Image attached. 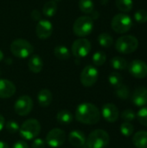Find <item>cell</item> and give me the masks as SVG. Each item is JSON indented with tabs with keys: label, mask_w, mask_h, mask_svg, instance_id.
Here are the masks:
<instances>
[{
	"label": "cell",
	"mask_w": 147,
	"mask_h": 148,
	"mask_svg": "<svg viewBox=\"0 0 147 148\" xmlns=\"http://www.w3.org/2000/svg\"><path fill=\"white\" fill-rule=\"evenodd\" d=\"M56 121L58 123L62 125H68L72 122L73 121V115L68 110H61L58 112L56 115Z\"/></svg>",
	"instance_id": "cell-22"
},
{
	"label": "cell",
	"mask_w": 147,
	"mask_h": 148,
	"mask_svg": "<svg viewBox=\"0 0 147 148\" xmlns=\"http://www.w3.org/2000/svg\"><path fill=\"white\" fill-rule=\"evenodd\" d=\"M4 126H5V120L3 118V116L0 114V131H2L3 129Z\"/></svg>",
	"instance_id": "cell-39"
},
{
	"label": "cell",
	"mask_w": 147,
	"mask_h": 148,
	"mask_svg": "<svg viewBox=\"0 0 147 148\" xmlns=\"http://www.w3.org/2000/svg\"><path fill=\"white\" fill-rule=\"evenodd\" d=\"M4 127H5L6 130H7L10 134H11L19 132V128H20L18 123H17L16 121H13V120H10V121H9L7 123H5V126H4Z\"/></svg>",
	"instance_id": "cell-33"
},
{
	"label": "cell",
	"mask_w": 147,
	"mask_h": 148,
	"mask_svg": "<svg viewBox=\"0 0 147 148\" xmlns=\"http://www.w3.org/2000/svg\"><path fill=\"white\" fill-rule=\"evenodd\" d=\"M133 143L137 148H147V132L139 131L133 137Z\"/></svg>",
	"instance_id": "cell-20"
},
{
	"label": "cell",
	"mask_w": 147,
	"mask_h": 148,
	"mask_svg": "<svg viewBox=\"0 0 147 148\" xmlns=\"http://www.w3.org/2000/svg\"><path fill=\"white\" fill-rule=\"evenodd\" d=\"M98 42L104 48H110L113 44V38L108 33H101L98 36Z\"/></svg>",
	"instance_id": "cell-26"
},
{
	"label": "cell",
	"mask_w": 147,
	"mask_h": 148,
	"mask_svg": "<svg viewBox=\"0 0 147 148\" xmlns=\"http://www.w3.org/2000/svg\"><path fill=\"white\" fill-rule=\"evenodd\" d=\"M3 59V51L0 49V62H1Z\"/></svg>",
	"instance_id": "cell-41"
},
{
	"label": "cell",
	"mask_w": 147,
	"mask_h": 148,
	"mask_svg": "<svg viewBox=\"0 0 147 148\" xmlns=\"http://www.w3.org/2000/svg\"><path fill=\"white\" fill-rule=\"evenodd\" d=\"M133 102L138 107H145L147 105V88L145 87L137 88L132 97Z\"/></svg>",
	"instance_id": "cell-16"
},
{
	"label": "cell",
	"mask_w": 147,
	"mask_h": 148,
	"mask_svg": "<svg viewBox=\"0 0 147 148\" xmlns=\"http://www.w3.org/2000/svg\"><path fill=\"white\" fill-rule=\"evenodd\" d=\"M29 69L35 74L40 73L43 68V62L42 59L38 55H33L30 56L28 62Z\"/></svg>",
	"instance_id": "cell-18"
},
{
	"label": "cell",
	"mask_w": 147,
	"mask_h": 148,
	"mask_svg": "<svg viewBox=\"0 0 147 148\" xmlns=\"http://www.w3.org/2000/svg\"><path fill=\"white\" fill-rule=\"evenodd\" d=\"M134 19L139 23H145L147 22V11L146 10H139L134 14Z\"/></svg>",
	"instance_id": "cell-35"
},
{
	"label": "cell",
	"mask_w": 147,
	"mask_h": 148,
	"mask_svg": "<svg viewBox=\"0 0 147 148\" xmlns=\"http://www.w3.org/2000/svg\"><path fill=\"white\" fill-rule=\"evenodd\" d=\"M111 65L114 69L124 70V69H127L128 62L125 58H123L121 56H115L111 60Z\"/></svg>",
	"instance_id": "cell-24"
},
{
	"label": "cell",
	"mask_w": 147,
	"mask_h": 148,
	"mask_svg": "<svg viewBox=\"0 0 147 148\" xmlns=\"http://www.w3.org/2000/svg\"><path fill=\"white\" fill-rule=\"evenodd\" d=\"M86 137L85 134L79 130L72 131L68 135V141L69 143L75 147H82L86 143Z\"/></svg>",
	"instance_id": "cell-17"
},
{
	"label": "cell",
	"mask_w": 147,
	"mask_h": 148,
	"mask_svg": "<svg viewBox=\"0 0 147 148\" xmlns=\"http://www.w3.org/2000/svg\"><path fill=\"white\" fill-rule=\"evenodd\" d=\"M0 75H1V69H0Z\"/></svg>",
	"instance_id": "cell-42"
},
{
	"label": "cell",
	"mask_w": 147,
	"mask_h": 148,
	"mask_svg": "<svg viewBox=\"0 0 147 148\" xmlns=\"http://www.w3.org/2000/svg\"><path fill=\"white\" fill-rule=\"evenodd\" d=\"M66 140L65 132L60 128L51 129L46 136V143L52 148H58L63 145Z\"/></svg>",
	"instance_id": "cell-11"
},
{
	"label": "cell",
	"mask_w": 147,
	"mask_h": 148,
	"mask_svg": "<svg viewBox=\"0 0 147 148\" xmlns=\"http://www.w3.org/2000/svg\"><path fill=\"white\" fill-rule=\"evenodd\" d=\"M33 108V101L28 95L20 96L14 104V110L19 116L28 115Z\"/></svg>",
	"instance_id": "cell-10"
},
{
	"label": "cell",
	"mask_w": 147,
	"mask_h": 148,
	"mask_svg": "<svg viewBox=\"0 0 147 148\" xmlns=\"http://www.w3.org/2000/svg\"><path fill=\"white\" fill-rule=\"evenodd\" d=\"M129 93H130L129 88L125 84H121L120 87L116 88L115 90L116 95L122 100H127V98L129 97Z\"/></svg>",
	"instance_id": "cell-30"
},
{
	"label": "cell",
	"mask_w": 147,
	"mask_h": 148,
	"mask_svg": "<svg viewBox=\"0 0 147 148\" xmlns=\"http://www.w3.org/2000/svg\"><path fill=\"white\" fill-rule=\"evenodd\" d=\"M91 43L86 38H80L75 40L71 48L72 54L78 58H82L87 56L91 51Z\"/></svg>",
	"instance_id": "cell-9"
},
{
	"label": "cell",
	"mask_w": 147,
	"mask_h": 148,
	"mask_svg": "<svg viewBox=\"0 0 147 148\" xmlns=\"http://www.w3.org/2000/svg\"><path fill=\"white\" fill-rule=\"evenodd\" d=\"M136 117L141 125L147 127V106L142 107L139 110V112L136 114Z\"/></svg>",
	"instance_id": "cell-32"
},
{
	"label": "cell",
	"mask_w": 147,
	"mask_h": 148,
	"mask_svg": "<svg viewBox=\"0 0 147 148\" xmlns=\"http://www.w3.org/2000/svg\"><path fill=\"white\" fill-rule=\"evenodd\" d=\"M0 148H10V147H9V145H8L6 142H4V141H3V140H0Z\"/></svg>",
	"instance_id": "cell-40"
},
{
	"label": "cell",
	"mask_w": 147,
	"mask_h": 148,
	"mask_svg": "<svg viewBox=\"0 0 147 148\" xmlns=\"http://www.w3.org/2000/svg\"><path fill=\"white\" fill-rule=\"evenodd\" d=\"M12 148H29V146L27 145V143L25 141L23 140H17L13 146Z\"/></svg>",
	"instance_id": "cell-37"
},
{
	"label": "cell",
	"mask_w": 147,
	"mask_h": 148,
	"mask_svg": "<svg viewBox=\"0 0 147 148\" xmlns=\"http://www.w3.org/2000/svg\"><path fill=\"white\" fill-rule=\"evenodd\" d=\"M93 62L95 66H102L107 60V56L103 51H97L93 55Z\"/></svg>",
	"instance_id": "cell-29"
},
{
	"label": "cell",
	"mask_w": 147,
	"mask_h": 148,
	"mask_svg": "<svg viewBox=\"0 0 147 148\" xmlns=\"http://www.w3.org/2000/svg\"><path fill=\"white\" fill-rule=\"evenodd\" d=\"M54 54L56 58H58L59 60H68L70 57V51L69 49L63 45H58L54 49Z\"/></svg>",
	"instance_id": "cell-21"
},
{
	"label": "cell",
	"mask_w": 147,
	"mask_h": 148,
	"mask_svg": "<svg viewBox=\"0 0 147 148\" xmlns=\"http://www.w3.org/2000/svg\"><path fill=\"white\" fill-rule=\"evenodd\" d=\"M56 11H57V4L53 0L47 2L42 7V14L49 17L54 16Z\"/></svg>",
	"instance_id": "cell-23"
},
{
	"label": "cell",
	"mask_w": 147,
	"mask_h": 148,
	"mask_svg": "<svg viewBox=\"0 0 147 148\" xmlns=\"http://www.w3.org/2000/svg\"><path fill=\"white\" fill-rule=\"evenodd\" d=\"M53 32V25L47 19H41L38 21L36 27V34L40 39L49 38Z\"/></svg>",
	"instance_id": "cell-13"
},
{
	"label": "cell",
	"mask_w": 147,
	"mask_h": 148,
	"mask_svg": "<svg viewBox=\"0 0 147 148\" xmlns=\"http://www.w3.org/2000/svg\"><path fill=\"white\" fill-rule=\"evenodd\" d=\"M31 147H32V148H45L46 142L42 139L36 138V139H34Z\"/></svg>",
	"instance_id": "cell-36"
},
{
	"label": "cell",
	"mask_w": 147,
	"mask_h": 148,
	"mask_svg": "<svg viewBox=\"0 0 147 148\" xmlns=\"http://www.w3.org/2000/svg\"><path fill=\"white\" fill-rule=\"evenodd\" d=\"M16 93L14 83L6 79H0V98H10Z\"/></svg>",
	"instance_id": "cell-15"
},
{
	"label": "cell",
	"mask_w": 147,
	"mask_h": 148,
	"mask_svg": "<svg viewBox=\"0 0 147 148\" xmlns=\"http://www.w3.org/2000/svg\"><path fill=\"white\" fill-rule=\"evenodd\" d=\"M41 132V124L36 119H29L25 121L19 128L20 136L25 140H31L36 139Z\"/></svg>",
	"instance_id": "cell-3"
},
{
	"label": "cell",
	"mask_w": 147,
	"mask_h": 148,
	"mask_svg": "<svg viewBox=\"0 0 147 148\" xmlns=\"http://www.w3.org/2000/svg\"><path fill=\"white\" fill-rule=\"evenodd\" d=\"M99 77L98 69L92 65L86 66L81 74V82L84 87H92L94 86Z\"/></svg>",
	"instance_id": "cell-8"
},
{
	"label": "cell",
	"mask_w": 147,
	"mask_h": 148,
	"mask_svg": "<svg viewBox=\"0 0 147 148\" xmlns=\"http://www.w3.org/2000/svg\"><path fill=\"white\" fill-rule=\"evenodd\" d=\"M115 4L117 8L122 12H129L133 7V0H116Z\"/></svg>",
	"instance_id": "cell-27"
},
{
	"label": "cell",
	"mask_w": 147,
	"mask_h": 148,
	"mask_svg": "<svg viewBox=\"0 0 147 148\" xmlns=\"http://www.w3.org/2000/svg\"><path fill=\"white\" fill-rule=\"evenodd\" d=\"M139 47V40L130 35L122 36L117 39L115 42V49L121 54L133 53Z\"/></svg>",
	"instance_id": "cell-5"
},
{
	"label": "cell",
	"mask_w": 147,
	"mask_h": 148,
	"mask_svg": "<svg viewBox=\"0 0 147 148\" xmlns=\"http://www.w3.org/2000/svg\"><path fill=\"white\" fill-rule=\"evenodd\" d=\"M110 141V137L107 132L102 129L93 131L88 137L85 147L87 148H105Z\"/></svg>",
	"instance_id": "cell-2"
},
{
	"label": "cell",
	"mask_w": 147,
	"mask_h": 148,
	"mask_svg": "<svg viewBox=\"0 0 147 148\" xmlns=\"http://www.w3.org/2000/svg\"><path fill=\"white\" fill-rule=\"evenodd\" d=\"M111 26L116 33L124 34L131 29L133 26V20L128 15L125 13H120L113 17Z\"/></svg>",
	"instance_id": "cell-7"
},
{
	"label": "cell",
	"mask_w": 147,
	"mask_h": 148,
	"mask_svg": "<svg viewBox=\"0 0 147 148\" xmlns=\"http://www.w3.org/2000/svg\"><path fill=\"white\" fill-rule=\"evenodd\" d=\"M79 8L85 14H93L94 10V4L92 0H80Z\"/></svg>",
	"instance_id": "cell-25"
},
{
	"label": "cell",
	"mask_w": 147,
	"mask_h": 148,
	"mask_svg": "<svg viewBox=\"0 0 147 148\" xmlns=\"http://www.w3.org/2000/svg\"><path fill=\"white\" fill-rule=\"evenodd\" d=\"M36 99H37L38 104L41 107L47 108L48 106H49L51 104L53 96H52L51 92L49 89H42L38 92Z\"/></svg>",
	"instance_id": "cell-19"
},
{
	"label": "cell",
	"mask_w": 147,
	"mask_h": 148,
	"mask_svg": "<svg viewBox=\"0 0 147 148\" xmlns=\"http://www.w3.org/2000/svg\"><path fill=\"white\" fill-rule=\"evenodd\" d=\"M31 16L34 20H36V21L41 20V15L38 10H33L31 13Z\"/></svg>",
	"instance_id": "cell-38"
},
{
	"label": "cell",
	"mask_w": 147,
	"mask_h": 148,
	"mask_svg": "<svg viewBox=\"0 0 147 148\" xmlns=\"http://www.w3.org/2000/svg\"><path fill=\"white\" fill-rule=\"evenodd\" d=\"M101 114L108 122H115L120 115L118 108L113 103H107L102 107Z\"/></svg>",
	"instance_id": "cell-14"
},
{
	"label": "cell",
	"mask_w": 147,
	"mask_h": 148,
	"mask_svg": "<svg viewBox=\"0 0 147 148\" xmlns=\"http://www.w3.org/2000/svg\"><path fill=\"white\" fill-rule=\"evenodd\" d=\"M108 82L113 88H118L123 84V78L121 75L118 72H113L108 76Z\"/></svg>",
	"instance_id": "cell-28"
},
{
	"label": "cell",
	"mask_w": 147,
	"mask_h": 148,
	"mask_svg": "<svg viewBox=\"0 0 147 148\" xmlns=\"http://www.w3.org/2000/svg\"><path fill=\"white\" fill-rule=\"evenodd\" d=\"M133 131H134V127L130 122L125 121L120 126V133L122 135H124L126 137L131 136L133 134Z\"/></svg>",
	"instance_id": "cell-31"
},
{
	"label": "cell",
	"mask_w": 147,
	"mask_h": 148,
	"mask_svg": "<svg viewBox=\"0 0 147 148\" xmlns=\"http://www.w3.org/2000/svg\"><path fill=\"white\" fill-rule=\"evenodd\" d=\"M10 51L16 57L24 59L32 55L34 48L32 44L29 42L27 40L18 38L11 42Z\"/></svg>",
	"instance_id": "cell-4"
},
{
	"label": "cell",
	"mask_w": 147,
	"mask_h": 148,
	"mask_svg": "<svg viewBox=\"0 0 147 148\" xmlns=\"http://www.w3.org/2000/svg\"><path fill=\"white\" fill-rule=\"evenodd\" d=\"M75 118L82 124L94 125L101 120V112L95 105L85 102L77 107L75 110Z\"/></svg>",
	"instance_id": "cell-1"
},
{
	"label": "cell",
	"mask_w": 147,
	"mask_h": 148,
	"mask_svg": "<svg viewBox=\"0 0 147 148\" xmlns=\"http://www.w3.org/2000/svg\"><path fill=\"white\" fill-rule=\"evenodd\" d=\"M129 73L137 79H143L147 76V64L141 60H133L128 64Z\"/></svg>",
	"instance_id": "cell-12"
},
{
	"label": "cell",
	"mask_w": 147,
	"mask_h": 148,
	"mask_svg": "<svg viewBox=\"0 0 147 148\" xmlns=\"http://www.w3.org/2000/svg\"><path fill=\"white\" fill-rule=\"evenodd\" d=\"M121 118L126 122H131L135 120L136 114L132 109H126L121 113Z\"/></svg>",
	"instance_id": "cell-34"
},
{
	"label": "cell",
	"mask_w": 147,
	"mask_h": 148,
	"mask_svg": "<svg viewBox=\"0 0 147 148\" xmlns=\"http://www.w3.org/2000/svg\"><path fill=\"white\" fill-rule=\"evenodd\" d=\"M94 29L93 18L88 16H80L77 18L73 25V31L75 35L80 37H84L91 34Z\"/></svg>",
	"instance_id": "cell-6"
}]
</instances>
